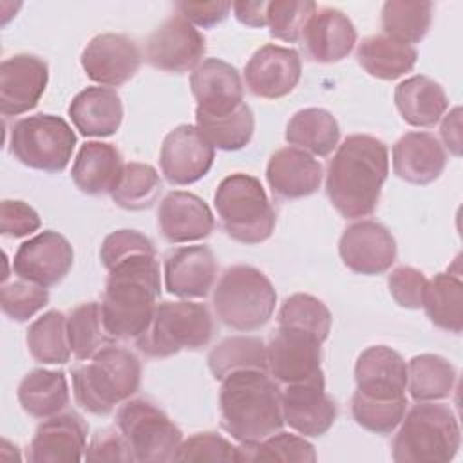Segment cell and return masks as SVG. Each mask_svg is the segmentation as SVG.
I'll list each match as a JSON object with an SVG mask.
<instances>
[{
  "instance_id": "cell-3",
  "label": "cell",
  "mask_w": 463,
  "mask_h": 463,
  "mask_svg": "<svg viewBox=\"0 0 463 463\" xmlns=\"http://www.w3.org/2000/svg\"><path fill=\"white\" fill-rule=\"evenodd\" d=\"M221 382V425L233 439L260 441L282 429V394L266 371H237Z\"/></svg>"
},
{
  "instance_id": "cell-16",
  "label": "cell",
  "mask_w": 463,
  "mask_h": 463,
  "mask_svg": "<svg viewBox=\"0 0 463 463\" xmlns=\"http://www.w3.org/2000/svg\"><path fill=\"white\" fill-rule=\"evenodd\" d=\"M338 253L351 271L380 275L396 260V241L383 224L362 219L344 230L338 241Z\"/></svg>"
},
{
  "instance_id": "cell-43",
  "label": "cell",
  "mask_w": 463,
  "mask_h": 463,
  "mask_svg": "<svg viewBox=\"0 0 463 463\" xmlns=\"http://www.w3.org/2000/svg\"><path fill=\"white\" fill-rule=\"evenodd\" d=\"M279 326L306 331L324 342L331 331V311L313 295L295 293L288 297L279 309Z\"/></svg>"
},
{
  "instance_id": "cell-47",
  "label": "cell",
  "mask_w": 463,
  "mask_h": 463,
  "mask_svg": "<svg viewBox=\"0 0 463 463\" xmlns=\"http://www.w3.org/2000/svg\"><path fill=\"white\" fill-rule=\"evenodd\" d=\"M175 461H237V447L217 432H197L181 441Z\"/></svg>"
},
{
  "instance_id": "cell-2",
  "label": "cell",
  "mask_w": 463,
  "mask_h": 463,
  "mask_svg": "<svg viewBox=\"0 0 463 463\" xmlns=\"http://www.w3.org/2000/svg\"><path fill=\"white\" fill-rule=\"evenodd\" d=\"M161 295L156 255H134L109 269L101 300L103 327L110 338H137L148 327Z\"/></svg>"
},
{
  "instance_id": "cell-52",
  "label": "cell",
  "mask_w": 463,
  "mask_h": 463,
  "mask_svg": "<svg viewBox=\"0 0 463 463\" xmlns=\"http://www.w3.org/2000/svg\"><path fill=\"white\" fill-rule=\"evenodd\" d=\"M175 9L179 11V16H183L192 25L210 29L221 22L226 20L232 9V2H177Z\"/></svg>"
},
{
  "instance_id": "cell-23",
  "label": "cell",
  "mask_w": 463,
  "mask_h": 463,
  "mask_svg": "<svg viewBox=\"0 0 463 463\" xmlns=\"http://www.w3.org/2000/svg\"><path fill=\"white\" fill-rule=\"evenodd\" d=\"M217 260L208 246H181L165 257V288L179 298H203L213 288Z\"/></svg>"
},
{
  "instance_id": "cell-49",
  "label": "cell",
  "mask_w": 463,
  "mask_h": 463,
  "mask_svg": "<svg viewBox=\"0 0 463 463\" xmlns=\"http://www.w3.org/2000/svg\"><path fill=\"white\" fill-rule=\"evenodd\" d=\"M387 286H389L391 297L398 306L407 309H420L423 304L427 277L423 271L416 268L400 266L391 271L387 279Z\"/></svg>"
},
{
  "instance_id": "cell-7",
  "label": "cell",
  "mask_w": 463,
  "mask_h": 463,
  "mask_svg": "<svg viewBox=\"0 0 463 463\" xmlns=\"http://www.w3.org/2000/svg\"><path fill=\"white\" fill-rule=\"evenodd\" d=\"M275 304L277 291L271 280L246 264L228 268L213 289V309L219 320L235 331L248 333L266 326Z\"/></svg>"
},
{
  "instance_id": "cell-48",
  "label": "cell",
  "mask_w": 463,
  "mask_h": 463,
  "mask_svg": "<svg viewBox=\"0 0 463 463\" xmlns=\"http://www.w3.org/2000/svg\"><path fill=\"white\" fill-rule=\"evenodd\" d=\"M141 253L156 255V250L152 241L137 230H116L103 239L99 248V259L107 269H112L121 260Z\"/></svg>"
},
{
  "instance_id": "cell-8",
  "label": "cell",
  "mask_w": 463,
  "mask_h": 463,
  "mask_svg": "<svg viewBox=\"0 0 463 463\" xmlns=\"http://www.w3.org/2000/svg\"><path fill=\"white\" fill-rule=\"evenodd\" d=\"M213 335V320L204 304L192 300H165L156 306L154 317L136 347L150 358H166L183 349L204 347Z\"/></svg>"
},
{
  "instance_id": "cell-29",
  "label": "cell",
  "mask_w": 463,
  "mask_h": 463,
  "mask_svg": "<svg viewBox=\"0 0 463 463\" xmlns=\"http://www.w3.org/2000/svg\"><path fill=\"white\" fill-rule=\"evenodd\" d=\"M123 166V157L114 145L89 141L76 154L71 179L83 194L103 195L114 190Z\"/></svg>"
},
{
  "instance_id": "cell-27",
  "label": "cell",
  "mask_w": 463,
  "mask_h": 463,
  "mask_svg": "<svg viewBox=\"0 0 463 463\" xmlns=\"http://www.w3.org/2000/svg\"><path fill=\"white\" fill-rule=\"evenodd\" d=\"M302 42L307 56L318 63H335L353 51L356 29L347 14L335 7L317 9L309 18Z\"/></svg>"
},
{
  "instance_id": "cell-51",
  "label": "cell",
  "mask_w": 463,
  "mask_h": 463,
  "mask_svg": "<svg viewBox=\"0 0 463 463\" xmlns=\"http://www.w3.org/2000/svg\"><path fill=\"white\" fill-rule=\"evenodd\" d=\"M85 461L99 463V461H121L130 463L136 461L132 449L128 447L123 434L116 429H101L98 430L90 443L85 449Z\"/></svg>"
},
{
  "instance_id": "cell-14",
  "label": "cell",
  "mask_w": 463,
  "mask_h": 463,
  "mask_svg": "<svg viewBox=\"0 0 463 463\" xmlns=\"http://www.w3.org/2000/svg\"><path fill=\"white\" fill-rule=\"evenodd\" d=\"M282 416L295 432L304 438L326 434L336 420V405L326 392L324 373L297 383L284 385Z\"/></svg>"
},
{
  "instance_id": "cell-32",
  "label": "cell",
  "mask_w": 463,
  "mask_h": 463,
  "mask_svg": "<svg viewBox=\"0 0 463 463\" xmlns=\"http://www.w3.org/2000/svg\"><path fill=\"white\" fill-rule=\"evenodd\" d=\"M284 137L295 148L311 156L326 157L338 146L340 127L329 110L309 107L291 116L286 125Z\"/></svg>"
},
{
  "instance_id": "cell-9",
  "label": "cell",
  "mask_w": 463,
  "mask_h": 463,
  "mask_svg": "<svg viewBox=\"0 0 463 463\" xmlns=\"http://www.w3.org/2000/svg\"><path fill=\"white\" fill-rule=\"evenodd\" d=\"M76 146L71 125L52 114H34L18 119L9 132V152L22 165L56 174L65 170Z\"/></svg>"
},
{
  "instance_id": "cell-21",
  "label": "cell",
  "mask_w": 463,
  "mask_h": 463,
  "mask_svg": "<svg viewBox=\"0 0 463 463\" xmlns=\"http://www.w3.org/2000/svg\"><path fill=\"white\" fill-rule=\"evenodd\" d=\"M190 89L197 101L195 110L203 114H230L244 103V87L239 71L219 58H206L192 71Z\"/></svg>"
},
{
  "instance_id": "cell-53",
  "label": "cell",
  "mask_w": 463,
  "mask_h": 463,
  "mask_svg": "<svg viewBox=\"0 0 463 463\" xmlns=\"http://www.w3.org/2000/svg\"><path fill=\"white\" fill-rule=\"evenodd\" d=\"M268 4L264 0H239L232 4L235 18L248 27L268 25Z\"/></svg>"
},
{
  "instance_id": "cell-38",
  "label": "cell",
  "mask_w": 463,
  "mask_h": 463,
  "mask_svg": "<svg viewBox=\"0 0 463 463\" xmlns=\"http://www.w3.org/2000/svg\"><path fill=\"white\" fill-rule=\"evenodd\" d=\"M25 344L31 356L40 364H65L69 362L72 351L67 333V317L51 309L38 317L27 329Z\"/></svg>"
},
{
  "instance_id": "cell-41",
  "label": "cell",
  "mask_w": 463,
  "mask_h": 463,
  "mask_svg": "<svg viewBox=\"0 0 463 463\" xmlns=\"http://www.w3.org/2000/svg\"><path fill=\"white\" fill-rule=\"evenodd\" d=\"M237 461H317L315 447L304 438L291 432H273L260 441L241 443Z\"/></svg>"
},
{
  "instance_id": "cell-6",
  "label": "cell",
  "mask_w": 463,
  "mask_h": 463,
  "mask_svg": "<svg viewBox=\"0 0 463 463\" xmlns=\"http://www.w3.org/2000/svg\"><path fill=\"white\" fill-rule=\"evenodd\" d=\"M213 204L224 232L237 242L260 244L275 230V210L253 175L237 172L224 177L215 190Z\"/></svg>"
},
{
  "instance_id": "cell-44",
  "label": "cell",
  "mask_w": 463,
  "mask_h": 463,
  "mask_svg": "<svg viewBox=\"0 0 463 463\" xmlns=\"http://www.w3.org/2000/svg\"><path fill=\"white\" fill-rule=\"evenodd\" d=\"M407 405V396L373 398L354 391L351 398V411L354 421L374 434H391L400 425Z\"/></svg>"
},
{
  "instance_id": "cell-35",
  "label": "cell",
  "mask_w": 463,
  "mask_h": 463,
  "mask_svg": "<svg viewBox=\"0 0 463 463\" xmlns=\"http://www.w3.org/2000/svg\"><path fill=\"white\" fill-rule=\"evenodd\" d=\"M456 383L454 365L439 356L423 353L407 362V391L416 402L447 398Z\"/></svg>"
},
{
  "instance_id": "cell-37",
  "label": "cell",
  "mask_w": 463,
  "mask_h": 463,
  "mask_svg": "<svg viewBox=\"0 0 463 463\" xmlns=\"http://www.w3.org/2000/svg\"><path fill=\"white\" fill-rule=\"evenodd\" d=\"M206 360L215 380L246 369L268 373L266 344L257 336H228L212 347Z\"/></svg>"
},
{
  "instance_id": "cell-12",
  "label": "cell",
  "mask_w": 463,
  "mask_h": 463,
  "mask_svg": "<svg viewBox=\"0 0 463 463\" xmlns=\"http://www.w3.org/2000/svg\"><path fill=\"white\" fill-rule=\"evenodd\" d=\"M268 373L282 385L309 380L322 373V342L300 329L279 326L266 345Z\"/></svg>"
},
{
  "instance_id": "cell-26",
  "label": "cell",
  "mask_w": 463,
  "mask_h": 463,
  "mask_svg": "<svg viewBox=\"0 0 463 463\" xmlns=\"http://www.w3.org/2000/svg\"><path fill=\"white\" fill-rule=\"evenodd\" d=\"M445 165V148L430 132H407L392 146V170L405 183L429 184L441 175Z\"/></svg>"
},
{
  "instance_id": "cell-5",
  "label": "cell",
  "mask_w": 463,
  "mask_h": 463,
  "mask_svg": "<svg viewBox=\"0 0 463 463\" xmlns=\"http://www.w3.org/2000/svg\"><path fill=\"white\" fill-rule=\"evenodd\" d=\"M392 439L396 463H447L461 443L459 423L445 403L418 402L405 411Z\"/></svg>"
},
{
  "instance_id": "cell-4",
  "label": "cell",
  "mask_w": 463,
  "mask_h": 463,
  "mask_svg": "<svg viewBox=\"0 0 463 463\" xmlns=\"http://www.w3.org/2000/svg\"><path fill=\"white\" fill-rule=\"evenodd\" d=\"M141 383L137 356L119 345L107 344L89 364L72 369V391L76 403L90 414L105 416L134 396Z\"/></svg>"
},
{
  "instance_id": "cell-20",
  "label": "cell",
  "mask_w": 463,
  "mask_h": 463,
  "mask_svg": "<svg viewBox=\"0 0 463 463\" xmlns=\"http://www.w3.org/2000/svg\"><path fill=\"white\" fill-rule=\"evenodd\" d=\"M87 423L76 412L45 418L29 445L31 463H78L85 458Z\"/></svg>"
},
{
  "instance_id": "cell-36",
  "label": "cell",
  "mask_w": 463,
  "mask_h": 463,
  "mask_svg": "<svg viewBox=\"0 0 463 463\" xmlns=\"http://www.w3.org/2000/svg\"><path fill=\"white\" fill-rule=\"evenodd\" d=\"M195 127L213 148L233 152L244 148L251 141L255 118L251 109L242 103L233 112L222 116H210L195 110Z\"/></svg>"
},
{
  "instance_id": "cell-33",
  "label": "cell",
  "mask_w": 463,
  "mask_h": 463,
  "mask_svg": "<svg viewBox=\"0 0 463 463\" xmlns=\"http://www.w3.org/2000/svg\"><path fill=\"white\" fill-rule=\"evenodd\" d=\"M429 320L449 333L459 335L463 329V282L461 269L449 268L443 273L434 275V279L427 280L423 304Z\"/></svg>"
},
{
  "instance_id": "cell-24",
  "label": "cell",
  "mask_w": 463,
  "mask_h": 463,
  "mask_svg": "<svg viewBox=\"0 0 463 463\" xmlns=\"http://www.w3.org/2000/svg\"><path fill=\"white\" fill-rule=\"evenodd\" d=\"M322 165L315 156L284 146L271 154L266 166V181L280 199H300L315 194L322 183Z\"/></svg>"
},
{
  "instance_id": "cell-31",
  "label": "cell",
  "mask_w": 463,
  "mask_h": 463,
  "mask_svg": "<svg viewBox=\"0 0 463 463\" xmlns=\"http://www.w3.org/2000/svg\"><path fill=\"white\" fill-rule=\"evenodd\" d=\"M356 58L369 76L391 81L412 71L418 51L387 34H373L358 43Z\"/></svg>"
},
{
  "instance_id": "cell-42",
  "label": "cell",
  "mask_w": 463,
  "mask_h": 463,
  "mask_svg": "<svg viewBox=\"0 0 463 463\" xmlns=\"http://www.w3.org/2000/svg\"><path fill=\"white\" fill-rule=\"evenodd\" d=\"M69 344L74 358L90 360L110 338L103 327L101 304L83 302L67 315Z\"/></svg>"
},
{
  "instance_id": "cell-22",
  "label": "cell",
  "mask_w": 463,
  "mask_h": 463,
  "mask_svg": "<svg viewBox=\"0 0 463 463\" xmlns=\"http://www.w3.org/2000/svg\"><path fill=\"white\" fill-rule=\"evenodd\" d=\"M157 226L168 242L181 244L206 239L213 232L215 219L199 195L174 190L159 203Z\"/></svg>"
},
{
  "instance_id": "cell-34",
  "label": "cell",
  "mask_w": 463,
  "mask_h": 463,
  "mask_svg": "<svg viewBox=\"0 0 463 463\" xmlns=\"http://www.w3.org/2000/svg\"><path fill=\"white\" fill-rule=\"evenodd\" d=\"M22 409L38 420L60 414L69 405V385L65 373L34 369L27 373L16 391Z\"/></svg>"
},
{
  "instance_id": "cell-10",
  "label": "cell",
  "mask_w": 463,
  "mask_h": 463,
  "mask_svg": "<svg viewBox=\"0 0 463 463\" xmlns=\"http://www.w3.org/2000/svg\"><path fill=\"white\" fill-rule=\"evenodd\" d=\"M116 427L132 449L136 461H175L183 432L154 403L141 398H128L116 412Z\"/></svg>"
},
{
  "instance_id": "cell-13",
  "label": "cell",
  "mask_w": 463,
  "mask_h": 463,
  "mask_svg": "<svg viewBox=\"0 0 463 463\" xmlns=\"http://www.w3.org/2000/svg\"><path fill=\"white\" fill-rule=\"evenodd\" d=\"M72 262L71 242L54 230H43L20 244L13 259V271L22 280L51 288L67 277Z\"/></svg>"
},
{
  "instance_id": "cell-18",
  "label": "cell",
  "mask_w": 463,
  "mask_h": 463,
  "mask_svg": "<svg viewBox=\"0 0 463 463\" xmlns=\"http://www.w3.org/2000/svg\"><path fill=\"white\" fill-rule=\"evenodd\" d=\"M302 61L295 49L266 43L257 49L244 67L248 90L264 99L288 96L300 81Z\"/></svg>"
},
{
  "instance_id": "cell-45",
  "label": "cell",
  "mask_w": 463,
  "mask_h": 463,
  "mask_svg": "<svg viewBox=\"0 0 463 463\" xmlns=\"http://www.w3.org/2000/svg\"><path fill=\"white\" fill-rule=\"evenodd\" d=\"M318 5L313 0H273L268 4L269 34L277 40L302 42L304 29Z\"/></svg>"
},
{
  "instance_id": "cell-17",
  "label": "cell",
  "mask_w": 463,
  "mask_h": 463,
  "mask_svg": "<svg viewBox=\"0 0 463 463\" xmlns=\"http://www.w3.org/2000/svg\"><path fill=\"white\" fill-rule=\"evenodd\" d=\"M141 65V51L127 34L103 33L94 36L81 52V67L101 87L127 83Z\"/></svg>"
},
{
  "instance_id": "cell-50",
  "label": "cell",
  "mask_w": 463,
  "mask_h": 463,
  "mask_svg": "<svg viewBox=\"0 0 463 463\" xmlns=\"http://www.w3.org/2000/svg\"><path fill=\"white\" fill-rule=\"evenodd\" d=\"M38 212L24 201L4 199L0 203V233L5 237H25L40 228Z\"/></svg>"
},
{
  "instance_id": "cell-1",
  "label": "cell",
  "mask_w": 463,
  "mask_h": 463,
  "mask_svg": "<svg viewBox=\"0 0 463 463\" xmlns=\"http://www.w3.org/2000/svg\"><path fill=\"white\" fill-rule=\"evenodd\" d=\"M389 174L385 143L369 134H351L338 145L326 174V192L345 219L371 215Z\"/></svg>"
},
{
  "instance_id": "cell-25",
  "label": "cell",
  "mask_w": 463,
  "mask_h": 463,
  "mask_svg": "<svg viewBox=\"0 0 463 463\" xmlns=\"http://www.w3.org/2000/svg\"><path fill=\"white\" fill-rule=\"evenodd\" d=\"M356 391L373 398H402L407 391V364L387 345H371L354 364Z\"/></svg>"
},
{
  "instance_id": "cell-30",
  "label": "cell",
  "mask_w": 463,
  "mask_h": 463,
  "mask_svg": "<svg viewBox=\"0 0 463 463\" xmlns=\"http://www.w3.org/2000/svg\"><path fill=\"white\" fill-rule=\"evenodd\" d=\"M394 103L403 121L412 127H432L449 109L443 87L423 74L400 81L394 89Z\"/></svg>"
},
{
  "instance_id": "cell-28",
  "label": "cell",
  "mask_w": 463,
  "mask_h": 463,
  "mask_svg": "<svg viewBox=\"0 0 463 463\" xmlns=\"http://www.w3.org/2000/svg\"><path fill=\"white\" fill-rule=\"evenodd\" d=\"M76 130L87 137H107L118 132L123 121V103L110 87H87L78 92L69 109Z\"/></svg>"
},
{
  "instance_id": "cell-15",
  "label": "cell",
  "mask_w": 463,
  "mask_h": 463,
  "mask_svg": "<svg viewBox=\"0 0 463 463\" xmlns=\"http://www.w3.org/2000/svg\"><path fill=\"white\" fill-rule=\"evenodd\" d=\"M215 159V148L199 134L195 125H179L161 145L159 166L170 184L184 186L203 179Z\"/></svg>"
},
{
  "instance_id": "cell-40",
  "label": "cell",
  "mask_w": 463,
  "mask_h": 463,
  "mask_svg": "<svg viewBox=\"0 0 463 463\" xmlns=\"http://www.w3.org/2000/svg\"><path fill=\"white\" fill-rule=\"evenodd\" d=\"M161 188L163 184L154 166L130 161L125 163L118 184L110 192V197L119 208L137 212L150 208L157 201Z\"/></svg>"
},
{
  "instance_id": "cell-39",
  "label": "cell",
  "mask_w": 463,
  "mask_h": 463,
  "mask_svg": "<svg viewBox=\"0 0 463 463\" xmlns=\"http://www.w3.org/2000/svg\"><path fill=\"white\" fill-rule=\"evenodd\" d=\"M432 20L430 2H407V0H389L382 7V27L383 34L412 45L420 43Z\"/></svg>"
},
{
  "instance_id": "cell-11",
  "label": "cell",
  "mask_w": 463,
  "mask_h": 463,
  "mask_svg": "<svg viewBox=\"0 0 463 463\" xmlns=\"http://www.w3.org/2000/svg\"><path fill=\"white\" fill-rule=\"evenodd\" d=\"M206 51V40L195 25L183 16L174 14L166 18L146 40V61L165 72L194 71Z\"/></svg>"
},
{
  "instance_id": "cell-19",
  "label": "cell",
  "mask_w": 463,
  "mask_h": 463,
  "mask_svg": "<svg viewBox=\"0 0 463 463\" xmlns=\"http://www.w3.org/2000/svg\"><path fill=\"white\" fill-rule=\"evenodd\" d=\"M49 81L47 63L34 54H14L0 63V112L20 116L33 110Z\"/></svg>"
},
{
  "instance_id": "cell-54",
  "label": "cell",
  "mask_w": 463,
  "mask_h": 463,
  "mask_svg": "<svg viewBox=\"0 0 463 463\" xmlns=\"http://www.w3.org/2000/svg\"><path fill=\"white\" fill-rule=\"evenodd\" d=\"M441 139L443 145L449 148L450 154L459 156L461 154V109L454 107L441 123Z\"/></svg>"
},
{
  "instance_id": "cell-46",
  "label": "cell",
  "mask_w": 463,
  "mask_h": 463,
  "mask_svg": "<svg viewBox=\"0 0 463 463\" xmlns=\"http://www.w3.org/2000/svg\"><path fill=\"white\" fill-rule=\"evenodd\" d=\"M49 302V291L43 286L14 280L0 289V307L14 322H25Z\"/></svg>"
}]
</instances>
